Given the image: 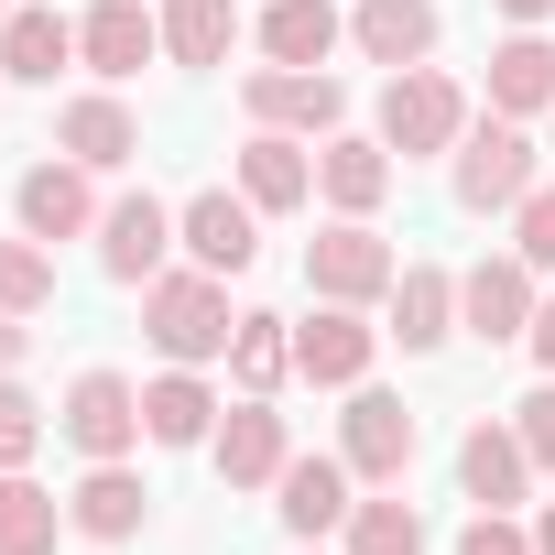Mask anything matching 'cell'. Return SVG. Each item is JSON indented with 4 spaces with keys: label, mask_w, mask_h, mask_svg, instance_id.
Segmentation results:
<instances>
[{
    "label": "cell",
    "mask_w": 555,
    "mask_h": 555,
    "mask_svg": "<svg viewBox=\"0 0 555 555\" xmlns=\"http://www.w3.org/2000/svg\"><path fill=\"white\" fill-rule=\"evenodd\" d=\"M142 327H153V349L164 360H229V272H207V261H185V272H153L142 284Z\"/></svg>",
    "instance_id": "6da1fadb"
},
{
    "label": "cell",
    "mask_w": 555,
    "mask_h": 555,
    "mask_svg": "<svg viewBox=\"0 0 555 555\" xmlns=\"http://www.w3.org/2000/svg\"><path fill=\"white\" fill-rule=\"evenodd\" d=\"M447 185H457V207H468V218H512V207L533 196V142H522V120H501V109H490V120H468V131H457V175H447Z\"/></svg>",
    "instance_id": "7a4b0ae2"
},
{
    "label": "cell",
    "mask_w": 555,
    "mask_h": 555,
    "mask_svg": "<svg viewBox=\"0 0 555 555\" xmlns=\"http://www.w3.org/2000/svg\"><path fill=\"white\" fill-rule=\"evenodd\" d=\"M392 240L371 229V218H338V229H317L306 240V284H317V306H382L392 295Z\"/></svg>",
    "instance_id": "3957f363"
},
{
    "label": "cell",
    "mask_w": 555,
    "mask_h": 555,
    "mask_svg": "<svg viewBox=\"0 0 555 555\" xmlns=\"http://www.w3.org/2000/svg\"><path fill=\"white\" fill-rule=\"evenodd\" d=\"M457 131H468V99H457V77H436V66H403L392 88H382V142L414 164V153H457Z\"/></svg>",
    "instance_id": "277c9868"
},
{
    "label": "cell",
    "mask_w": 555,
    "mask_h": 555,
    "mask_svg": "<svg viewBox=\"0 0 555 555\" xmlns=\"http://www.w3.org/2000/svg\"><path fill=\"white\" fill-rule=\"evenodd\" d=\"M55 425H66V447H77L88 468H99V457H131V447H142V382H120V371H77Z\"/></svg>",
    "instance_id": "5b68a950"
},
{
    "label": "cell",
    "mask_w": 555,
    "mask_h": 555,
    "mask_svg": "<svg viewBox=\"0 0 555 555\" xmlns=\"http://www.w3.org/2000/svg\"><path fill=\"white\" fill-rule=\"evenodd\" d=\"M533 306H544V295H533V261H522V250H490V261L457 272V327L490 338V349H501V338H533Z\"/></svg>",
    "instance_id": "8992f818"
},
{
    "label": "cell",
    "mask_w": 555,
    "mask_h": 555,
    "mask_svg": "<svg viewBox=\"0 0 555 555\" xmlns=\"http://www.w3.org/2000/svg\"><path fill=\"white\" fill-rule=\"evenodd\" d=\"M240 109L261 120V131H338L349 120V88L327 77V66H261V77H240Z\"/></svg>",
    "instance_id": "52a82bcc"
},
{
    "label": "cell",
    "mask_w": 555,
    "mask_h": 555,
    "mask_svg": "<svg viewBox=\"0 0 555 555\" xmlns=\"http://www.w3.org/2000/svg\"><path fill=\"white\" fill-rule=\"evenodd\" d=\"M207 457H218V479H229V490H272V479H284L295 436H284V414H272V392H240V403L218 414Z\"/></svg>",
    "instance_id": "ba28073f"
},
{
    "label": "cell",
    "mask_w": 555,
    "mask_h": 555,
    "mask_svg": "<svg viewBox=\"0 0 555 555\" xmlns=\"http://www.w3.org/2000/svg\"><path fill=\"white\" fill-rule=\"evenodd\" d=\"M164 250H175V207L153 185H131V196L99 207V272H109V284H153Z\"/></svg>",
    "instance_id": "9c48e42d"
},
{
    "label": "cell",
    "mask_w": 555,
    "mask_h": 555,
    "mask_svg": "<svg viewBox=\"0 0 555 555\" xmlns=\"http://www.w3.org/2000/svg\"><path fill=\"white\" fill-rule=\"evenodd\" d=\"M175 250L207 261V272H250V261H261V207L229 196V185H207V196L175 207Z\"/></svg>",
    "instance_id": "30bf717a"
},
{
    "label": "cell",
    "mask_w": 555,
    "mask_h": 555,
    "mask_svg": "<svg viewBox=\"0 0 555 555\" xmlns=\"http://www.w3.org/2000/svg\"><path fill=\"white\" fill-rule=\"evenodd\" d=\"M371 349H382V327H371L360 306H317V317L295 327V382H317V392H360V382H371Z\"/></svg>",
    "instance_id": "8fae6325"
},
{
    "label": "cell",
    "mask_w": 555,
    "mask_h": 555,
    "mask_svg": "<svg viewBox=\"0 0 555 555\" xmlns=\"http://www.w3.org/2000/svg\"><path fill=\"white\" fill-rule=\"evenodd\" d=\"M338 457H349V479H371V490H403V468H414V414L392 403V392H349V425H338Z\"/></svg>",
    "instance_id": "7c38bea8"
},
{
    "label": "cell",
    "mask_w": 555,
    "mask_h": 555,
    "mask_svg": "<svg viewBox=\"0 0 555 555\" xmlns=\"http://www.w3.org/2000/svg\"><path fill=\"white\" fill-rule=\"evenodd\" d=\"M457 490H468L479 512H522V490H533V447L512 436V414H479V425L457 436Z\"/></svg>",
    "instance_id": "4fadbf2b"
},
{
    "label": "cell",
    "mask_w": 555,
    "mask_h": 555,
    "mask_svg": "<svg viewBox=\"0 0 555 555\" xmlns=\"http://www.w3.org/2000/svg\"><path fill=\"white\" fill-rule=\"evenodd\" d=\"M153 55H164V12H142V0H99V12L77 23V66H88V77H109V88H120V77H142Z\"/></svg>",
    "instance_id": "5bb4252c"
},
{
    "label": "cell",
    "mask_w": 555,
    "mask_h": 555,
    "mask_svg": "<svg viewBox=\"0 0 555 555\" xmlns=\"http://www.w3.org/2000/svg\"><path fill=\"white\" fill-rule=\"evenodd\" d=\"M12 218H23V240H88V229H99L88 164H77V153H66V164H34V175L12 185Z\"/></svg>",
    "instance_id": "9a60e30c"
},
{
    "label": "cell",
    "mask_w": 555,
    "mask_h": 555,
    "mask_svg": "<svg viewBox=\"0 0 555 555\" xmlns=\"http://www.w3.org/2000/svg\"><path fill=\"white\" fill-rule=\"evenodd\" d=\"M142 512H153V490L131 479V457H99V468L66 490V533H88V544H131Z\"/></svg>",
    "instance_id": "2e32d148"
},
{
    "label": "cell",
    "mask_w": 555,
    "mask_h": 555,
    "mask_svg": "<svg viewBox=\"0 0 555 555\" xmlns=\"http://www.w3.org/2000/svg\"><path fill=\"white\" fill-rule=\"evenodd\" d=\"M272 512H284L295 544L338 533V522H349V457H284V479H272Z\"/></svg>",
    "instance_id": "e0dca14e"
},
{
    "label": "cell",
    "mask_w": 555,
    "mask_h": 555,
    "mask_svg": "<svg viewBox=\"0 0 555 555\" xmlns=\"http://www.w3.org/2000/svg\"><path fill=\"white\" fill-rule=\"evenodd\" d=\"M240 196H250L261 218L306 207V196H317V153H306L295 131H250V142H240Z\"/></svg>",
    "instance_id": "ac0fdd59"
},
{
    "label": "cell",
    "mask_w": 555,
    "mask_h": 555,
    "mask_svg": "<svg viewBox=\"0 0 555 555\" xmlns=\"http://www.w3.org/2000/svg\"><path fill=\"white\" fill-rule=\"evenodd\" d=\"M436 34H447V23H436V0H360V12H349V44H360L371 66H392V77L425 66Z\"/></svg>",
    "instance_id": "d6986e66"
},
{
    "label": "cell",
    "mask_w": 555,
    "mask_h": 555,
    "mask_svg": "<svg viewBox=\"0 0 555 555\" xmlns=\"http://www.w3.org/2000/svg\"><path fill=\"white\" fill-rule=\"evenodd\" d=\"M382 338H403V349H447L457 338V272L447 261H403L392 272V327Z\"/></svg>",
    "instance_id": "ffe728a7"
},
{
    "label": "cell",
    "mask_w": 555,
    "mask_h": 555,
    "mask_svg": "<svg viewBox=\"0 0 555 555\" xmlns=\"http://www.w3.org/2000/svg\"><path fill=\"white\" fill-rule=\"evenodd\" d=\"M55 142H66L88 175H120V164L142 153V120H131L109 88H88V99H66V109H55Z\"/></svg>",
    "instance_id": "44dd1931"
},
{
    "label": "cell",
    "mask_w": 555,
    "mask_h": 555,
    "mask_svg": "<svg viewBox=\"0 0 555 555\" xmlns=\"http://www.w3.org/2000/svg\"><path fill=\"white\" fill-rule=\"evenodd\" d=\"M317 185H327V207H338V218H371V207L392 196V142L327 131V142H317Z\"/></svg>",
    "instance_id": "7402d4cb"
},
{
    "label": "cell",
    "mask_w": 555,
    "mask_h": 555,
    "mask_svg": "<svg viewBox=\"0 0 555 555\" xmlns=\"http://www.w3.org/2000/svg\"><path fill=\"white\" fill-rule=\"evenodd\" d=\"M349 44V12L338 0H261V55L272 66H327Z\"/></svg>",
    "instance_id": "603a6c76"
},
{
    "label": "cell",
    "mask_w": 555,
    "mask_h": 555,
    "mask_svg": "<svg viewBox=\"0 0 555 555\" xmlns=\"http://www.w3.org/2000/svg\"><path fill=\"white\" fill-rule=\"evenodd\" d=\"M490 109H501V120L555 109V44H544V23H522L512 44H490Z\"/></svg>",
    "instance_id": "cb8c5ba5"
},
{
    "label": "cell",
    "mask_w": 555,
    "mask_h": 555,
    "mask_svg": "<svg viewBox=\"0 0 555 555\" xmlns=\"http://www.w3.org/2000/svg\"><path fill=\"white\" fill-rule=\"evenodd\" d=\"M55 66H77V23H66V12H44V0H23V12L0 23V77L55 88Z\"/></svg>",
    "instance_id": "d4e9b609"
},
{
    "label": "cell",
    "mask_w": 555,
    "mask_h": 555,
    "mask_svg": "<svg viewBox=\"0 0 555 555\" xmlns=\"http://www.w3.org/2000/svg\"><path fill=\"white\" fill-rule=\"evenodd\" d=\"M218 414H229V403H218V392H207L185 360H175V371L142 392V436H153V447H207V436H218Z\"/></svg>",
    "instance_id": "484cf974"
},
{
    "label": "cell",
    "mask_w": 555,
    "mask_h": 555,
    "mask_svg": "<svg viewBox=\"0 0 555 555\" xmlns=\"http://www.w3.org/2000/svg\"><path fill=\"white\" fill-rule=\"evenodd\" d=\"M229 382H240V392H284V382H295V317H261V306H250V317L229 327Z\"/></svg>",
    "instance_id": "4316f807"
},
{
    "label": "cell",
    "mask_w": 555,
    "mask_h": 555,
    "mask_svg": "<svg viewBox=\"0 0 555 555\" xmlns=\"http://www.w3.org/2000/svg\"><path fill=\"white\" fill-rule=\"evenodd\" d=\"M55 533H66V501L23 468H0V555H55Z\"/></svg>",
    "instance_id": "83f0119b"
},
{
    "label": "cell",
    "mask_w": 555,
    "mask_h": 555,
    "mask_svg": "<svg viewBox=\"0 0 555 555\" xmlns=\"http://www.w3.org/2000/svg\"><path fill=\"white\" fill-rule=\"evenodd\" d=\"M240 44V0H164V55L175 66H229Z\"/></svg>",
    "instance_id": "f1b7e54d"
},
{
    "label": "cell",
    "mask_w": 555,
    "mask_h": 555,
    "mask_svg": "<svg viewBox=\"0 0 555 555\" xmlns=\"http://www.w3.org/2000/svg\"><path fill=\"white\" fill-rule=\"evenodd\" d=\"M338 533H349V555H425V512L392 501V490H382V501H349Z\"/></svg>",
    "instance_id": "f546056e"
},
{
    "label": "cell",
    "mask_w": 555,
    "mask_h": 555,
    "mask_svg": "<svg viewBox=\"0 0 555 555\" xmlns=\"http://www.w3.org/2000/svg\"><path fill=\"white\" fill-rule=\"evenodd\" d=\"M55 306V250L44 240H0V317H44Z\"/></svg>",
    "instance_id": "4dcf8cb0"
},
{
    "label": "cell",
    "mask_w": 555,
    "mask_h": 555,
    "mask_svg": "<svg viewBox=\"0 0 555 555\" xmlns=\"http://www.w3.org/2000/svg\"><path fill=\"white\" fill-rule=\"evenodd\" d=\"M34 447H44V403L23 382H0V468H34Z\"/></svg>",
    "instance_id": "1f68e13d"
},
{
    "label": "cell",
    "mask_w": 555,
    "mask_h": 555,
    "mask_svg": "<svg viewBox=\"0 0 555 555\" xmlns=\"http://www.w3.org/2000/svg\"><path fill=\"white\" fill-rule=\"evenodd\" d=\"M512 250H522L533 272H555V185H533V196L512 207Z\"/></svg>",
    "instance_id": "d6a6232c"
},
{
    "label": "cell",
    "mask_w": 555,
    "mask_h": 555,
    "mask_svg": "<svg viewBox=\"0 0 555 555\" xmlns=\"http://www.w3.org/2000/svg\"><path fill=\"white\" fill-rule=\"evenodd\" d=\"M512 436L533 447V468H555V382H533V392L512 403Z\"/></svg>",
    "instance_id": "836d02e7"
},
{
    "label": "cell",
    "mask_w": 555,
    "mask_h": 555,
    "mask_svg": "<svg viewBox=\"0 0 555 555\" xmlns=\"http://www.w3.org/2000/svg\"><path fill=\"white\" fill-rule=\"evenodd\" d=\"M457 555H533V533H522L512 512H468V533H457Z\"/></svg>",
    "instance_id": "e575fe53"
},
{
    "label": "cell",
    "mask_w": 555,
    "mask_h": 555,
    "mask_svg": "<svg viewBox=\"0 0 555 555\" xmlns=\"http://www.w3.org/2000/svg\"><path fill=\"white\" fill-rule=\"evenodd\" d=\"M23 349H34V327H23V317H0V382L23 371Z\"/></svg>",
    "instance_id": "d590c367"
},
{
    "label": "cell",
    "mask_w": 555,
    "mask_h": 555,
    "mask_svg": "<svg viewBox=\"0 0 555 555\" xmlns=\"http://www.w3.org/2000/svg\"><path fill=\"white\" fill-rule=\"evenodd\" d=\"M533 360H544V382H555V306H533Z\"/></svg>",
    "instance_id": "8d00e7d4"
},
{
    "label": "cell",
    "mask_w": 555,
    "mask_h": 555,
    "mask_svg": "<svg viewBox=\"0 0 555 555\" xmlns=\"http://www.w3.org/2000/svg\"><path fill=\"white\" fill-rule=\"evenodd\" d=\"M544 12H555V0H501V23H512V34H522V23H544Z\"/></svg>",
    "instance_id": "74e56055"
},
{
    "label": "cell",
    "mask_w": 555,
    "mask_h": 555,
    "mask_svg": "<svg viewBox=\"0 0 555 555\" xmlns=\"http://www.w3.org/2000/svg\"><path fill=\"white\" fill-rule=\"evenodd\" d=\"M533 555H555V501H544V522H533Z\"/></svg>",
    "instance_id": "f35d334b"
},
{
    "label": "cell",
    "mask_w": 555,
    "mask_h": 555,
    "mask_svg": "<svg viewBox=\"0 0 555 555\" xmlns=\"http://www.w3.org/2000/svg\"><path fill=\"white\" fill-rule=\"evenodd\" d=\"M295 555H317V544H295Z\"/></svg>",
    "instance_id": "ab89813d"
},
{
    "label": "cell",
    "mask_w": 555,
    "mask_h": 555,
    "mask_svg": "<svg viewBox=\"0 0 555 555\" xmlns=\"http://www.w3.org/2000/svg\"><path fill=\"white\" fill-rule=\"evenodd\" d=\"M0 23H12V12H0Z\"/></svg>",
    "instance_id": "60d3db41"
}]
</instances>
